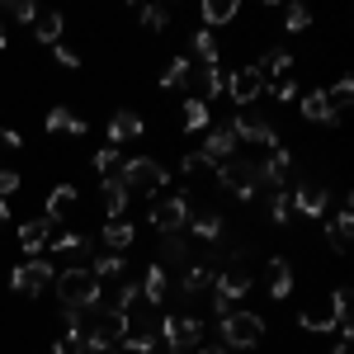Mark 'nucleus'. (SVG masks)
<instances>
[{"label":"nucleus","instance_id":"33","mask_svg":"<svg viewBox=\"0 0 354 354\" xmlns=\"http://www.w3.org/2000/svg\"><path fill=\"white\" fill-rule=\"evenodd\" d=\"M156 345H161V335H156V330H128L118 350H123V354H156Z\"/></svg>","mask_w":354,"mask_h":354},{"label":"nucleus","instance_id":"13","mask_svg":"<svg viewBox=\"0 0 354 354\" xmlns=\"http://www.w3.org/2000/svg\"><path fill=\"white\" fill-rule=\"evenodd\" d=\"M128 185H123V175L109 170V175H100V208H104V218H123V208H128Z\"/></svg>","mask_w":354,"mask_h":354},{"label":"nucleus","instance_id":"26","mask_svg":"<svg viewBox=\"0 0 354 354\" xmlns=\"http://www.w3.org/2000/svg\"><path fill=\"white\" fill-rule=\"evenodd\" d=\"M180 170H185V180H189V185H208V180H218V165L208 161L203 151H185Z\"/></svg>","mask_w":354,"mask_h":354},{"label":"nucleus","instance_id":"24","mask_svg":"<svg viewBox=\"0 0 354 354\" xmlns=\"http://www.w3.org/2000/svg\"><path fill=\"white\" fill-rule=\"evenodd\" d=\"M180 128L185 133H208L213 128V104H203V100H185V109H180Z\"/></svg>","mask_w":354,"mask_h":354},{"label":"nucleus","instance_id":"42","mask_svg":"<svg viewBox=\"0 0 354 354\" xmlns=\"http://www.w3.org/2000/svg\"><path fill=\"white\" fill-rule=\"evenodd\" d=\"M113 165H118V147H113V142H104V147L95 151V170H100V175H109Z\"/></svg>","mask_w":354,"mask_h":354},{"label":"nucleus","instance_id":"49","mask_svg":"<svg viewBox=\"0 0 354 354\" xmlns=\"http://www.w3.org/2000/svg\"><path fill=\"white\" fill-rule=\"evenodd\" d=\"M109 354H123V350H109Z\"/></svg>","mask_w":354,"mask_h":354},{"label":"nucleus","instance_id":"27","mask_svg":"<svg viewBox=\"0 0 354 354\" xmlns=\"http://www.w3.org/2000/svg\"><path fill=\"white\" fill-rule=\"evenodd\" d=\"M62 15H57V10H38V19H33V38H38V43H43V48H57V43H62Z\"/></svg>","mask_w":354,"mask_h":354},{"label":"nucleus","instance_id":"20","mask_svg":"<svg viewBox=\"0 0 354 354\" xmlns=\"http://www.w3.org/2000/svg\"><path fill=\"white\" fill-rule=\"evenodd\" d=\"M142 133H147V123H142L133 109H118V113L109 118V142H113V147H123V142H137Z\"/></svg>","mask_w":354,"mask_h":354},{"label":"nucleus","instance_id":"44","mask_svg":"<svg viewBox=\"0 0 354 354\" xmlns=\"http://www.w3.org/2000/svg\"><path fill=\"white\" fill-rule=\"evenodd\" d=\"M53 62H57V66H66V71H76V66H81V53H76V48H66V43H57Z\"/></svg>","mask_w":354,"mask_h":354},{"label":"nucleus","instance_id":"36","mask_svg":"<svg viewBox=\"0 0 354 354\" xmlns=\"http://www.w3.org/2000/svg\"><path fill=\"white\" fill-rule=\"evenodd\" d=\"M270 222L274 227H288V222H293V194L288 189L270 194Z\"/></svg>","mask_w":354,"mask_h":354},{"label":"nucleus","instance_id":"12","mask_svg":"<svg viewBox=\"0 0 354 354\" xmlns=\"http://www.w3.org/2000/svg\"><path fill=\"white\" fill-rule=\"evenodd\" d=\"M227 95L236 100V109H255V100L265 95V76L255 66H236L227 71Z\"/></svg>","mask_w":354,"mask_h":354},{"label":"nucleus","instance_id":"4","mask_svg":"<svg viewBox=\"0 0 354 354\" xmlns=\"http://www.w3.org/2000/svg\"><path fill=\"white\" fill-rule=\"evenodd\" d=\"M250 279H255L250 250H245V245H236V250H232V255L218 265V283H213V293H218V298H227V302H236V298H245V293H250Z\"/></svg>","mask_w":354,"mask_h":354},{"label":"nucleus","instance_id":"38","mask_svg":"<svg viewBox=\"0 0 354 354\" xmlns=\"http://www.w3.org/2000/svg\"><path fill=\"white\" fill-rule=\"evenodd\" d=\"M0 15L19 19V24H33V19H38V5H33V0H5V5H0Z\"/></svg>","mask_w":354,"mask_h":354},{"label":"nucleus","instance_id":"11","mask_svg":"<svg viewBox=\"0 0 354 354\" xmlns=\"http://www.w3.org/2000/svg\"><path fill=\"white\" fill-rule=\"evenodd\" d=\"M194 255H198V250H194V241L185 232H170V236H161V245H156V265H161L165 274H185Z\"/></svg>","mask_w":354,"mask_h":354},{"label":"nucleus","instance_id":"45","mask_svg":"<svg viewBox=\"0 0 354 354\" xmlns=\"http://www.w3.org/2000/svg\"><path fill=\"white\" fill-rule=\"evenodd\" d=\"M0 147H10V151H15V147H19V133H15V128H0Z\"/></svg>","mask_w":354,"mask_h":354},{"label":"nucleus","instance_id":"30","mask_svg":"<svg viewBox=\"0 0 354 354\" xmlns=\"http://www.w3.org/2000/svg\"><path fill=\"white\" fill-rule=\"evenodd\" d=\"M236 10H241L236 0H203V10H198V15H203V28H218V24H232V19H236Z\"/></svg>","mask_w":354,"mask_h":354},{"label":"nucleus","instance_id":"16","mask_svg":"<svg viewBox=\"0 0 354 354\" xmlns=\"http://www.w3.org/2000/svg\"><path fill=\"white\" fill-rule=\"evenodd\" d=\"M326 198H330L326 185L307 180V185H298V189H293V213H302V218H322V213H326Z\"/></svg>","mask_w":354,"mask_h":354},{"label":"nucleus","instance_id":"6","mask_svg":"<svg viewBox=\"0 0 354 354\" xmlns=\"http://www.w3.org/2000/svg\"><path fill=\"white\" fill-rule=\"evenodd\" d=\"M118 175H123L128 194H147V198H156V194L170 185V170H165L161 161H151V156H128Z\"/></svg>","mask_w":354,"mask_h":354},{"label":"nucleus","instance_id":"9","mask_svg":"<svg viewBox=\"0 0 354 354\" xmlns=\"http://www.w3.org/2000/svg\"><path fill=\"white\" fill-rule=\"evenodd\" d=\"M53 279H57L53 260H24V265L10 270V288L24 293V298H43V293L53 288Z\"/></svg>","mask_w":354,"mask_h":354},{"label":"nucleus","instance_id":"2","mask_svg":"<svg viewBox=\"0 0 354 354\" xmlns=\"http://www.w3.org/2000/svg\"><path fill=\"white\" fill-rule=\"evenodd\" d=\"M128 335V317L123 312H109V307H95L85 317V354H109L123 345Z\"/></svg>","mask_w":354,"mask_h":354},{"label":"nucleus","instance_id":"25","mask_svg":"<svg viewBox=\"0 0 354 354\" xmlns=\"http://www.w3.org/2000/svg\"><path fill=\"white\" fill-rule=\"evenodd\" d=\"M189 232L198 236V241H222V232H227V218L222 213H189Z\"/></svg>","mask_w":354,"mask_h":354},{"label":"nucleus","instance_id":"41","mask_svg":"<svg viewBox=\"0 0 354 354\" xmlns=\"http://www.w3.org/2000/svg\"><path fill=\"white\" fill-rule=\"evenodd\" d=\"M15 189H19V170H15V165L0 156V198H10Z\"/></svg>","mask_w":354,"mask_h":354},{"label":"nucleus","instance_id":"10","mask_svg":"<svg viewBox=\"0 0 354 354\" xmlns=\"http://www.w3.org/2000/svg\"><path fill=\"white\" fill-rule=\"evenodd\" d=\"M227 128L236 133V142H250V147H279V142H283V137L274 133L270 118H265V113H255V109H236Z\"/></svg>","mask_w":354,"mask_h":354},{"label":"nucleus","instance_id":"17","mask_svg":"<svg viewBox=\"0 0 354 354\" xmlns=\"http://www.w3.org/2000/svg\"><path fill=\"white\" fill-rule=\"evenodd\" d=\"M255 71L265 76V85H279L293 76V57H288V48H270V53L255 62Z\"/></svg>","mask_w":354,"mask_h":354},{"label":"nucleus","instance_id":"22","mask_svg":"<svg viewBox=\"0 0 354 354\" xmlns=\"http://www.w3.org/2000/svg\"><path fill=\"white\" fill-rule=\"evenodd\" d=\"M100 241L109 245V250H118V255H123V250L137 241V227H133L128 218H109L104 227H100Z\"/></svg>","mask_w":354,"mask_h":354},{"label":"nucleus","instance_id":"1","mask_svg":"<svg viewBox=\"0 0 354 354\" xmlns=\"http://www.w3.org/2000/svg\"><path fill=\"white\" fill-rule=\"evenodd\" d=\"M53 293L66 312H95L100 307V279H95L90 265H66L53 279Z\"/></svg>","mask_w":354,"mask_h":354},{"label":"nucleus","instance_id":"14","mask_svg":"<svg viewBox=\"0 0 354 354\" xmlns=\"http://www.w3.org/2000/svg\"><path fill=\"white\" fill-rule=\"evenodd\" d=\"M137 288H142V302H147V307L161 312L165 302H170V274H165L161 265H147V274L137 279Z\"/></svg>","mask_w":354,"mask_h":354},{"label":"nucleus","instance_id":"46","mask_svg":"<svg viewBox=\"0 0 354 354\" xmlns=\"http://www.w3.org/2000/svg\"><path fill=\"white\" fill-rule=\"evenodd\" d=\"M194 354H227V350H222L218 340H203V345H198V350H194Z\"/></svg>","mask_w":354,"mask_h":354},{"label":"nucleus","instance_id":"39","mask_svg":"<svg viewBox=\"0 0 354 354\" xmlns=\"http://www.w3.org/2000/svg\"><path fill=\"white\" fill-rule=\"evenodd\" d=\"M137 19H142L147 28H156V33H161V28L170 24V10H165V5H142V10H137Z\"/></svg>","mask_w":354,"mask_h":354},{"label":"nucleus","instance_id":"35","mask_svg":"<svg viewBox=\"0 0 354 354\" xmlns=\"http://www.w3.org/2000/svg\"><path fill=\"white\" fill-rule=\"evenodd\" d=\"M71 203H76V185H57L53 194H48V213H43V218H62V213H66V208H71Z\"/></svg>","mask_w":354,"mask_h":354},{"label":"nucleus","instance_id":"43","mask_svg":"<svg viewBox=\"0 0 354 354\" xmlns=\"http://www.w3.org/2000/svg\"><path fill=\"white\" fill-rule=\"evenodd\" d=\"M265 95H274L279 104H288V100H298V81L288 76V81H279V85H265Z\"/></svg>","mask_w":354,"mask_h":354},{"label":"nucleus","instance_id":"21","mask_svg":"<svg viewBox=\"0 0 354 354\" xmlns=\"http://www.w3.org/2000/svg\"><path fill=\"white\" fill-rule=\"evenodd\" d=\"M350 227H354L350 198H340V213H335V222H326V245L335 250V255H345V250H350Z\"/></svg>","mask_w":354,"mask_h":354},{"label":"nucleus","instance_id":"3","mask_svg":"<svg viewBox=\"0 0 354 354\" xmlns=\"http://www.w3.org/2000/svg\"><path fill=\"white\" fill-rule=\"evenodd\" d=\"M298 322H302V330H307V335H330L340 322H350V288H335L330 298L307 302Z\"/></svg>","mask_w":354,"mask_h":354},{"label":"nucleus","instance_id":"37","mask_svg":"<svg viewBox=\"0 0 354 354\" xmlns=\"http://www.w3.org/2000/svg\"><path fill=\"white\" fill-rule=\"evenodd\" d=\"M350 100H354V81H350V76H340V81L326 90V104L340 113V109H350Z\"/></svg>","mask_w":354,"mask_h":354},{"label":"nucleus","instance_id":"28","mask_svg":"<svg viewBox=\"0 0 354 354\" xmlns=\"http://www.w3.org/2000/svg\"><path fill=\"white\" fill-rule=\"evenodd\" d=\"M298 109H302V118H307V123H335V118H340V113L326 104V90H312V95H302Z\"/></svg>","mask_w":354,"mask_h":354},{"label":"nucleus","instance_id":"40","mask_svg":"<svg viewBox=\"0 0 354 354\" xmlns=\"http://www.w3.org/2000/svg\"><path fill=\"white\" fill-rule=\"evenodd\" d=\"M307 24H312V10H307V5H288V10H283V28H288V33H302Z\"/></svg>","mask_w":354,"mask_h":354},{"label":"nucleus","instance_id":"18","mask_svg":"<svg viewBox=\"0 0 354 354\" xmlns=\"http://www.w3.org/2000/svg\"><path fill=\"white\" fill-rule=\"evenodd\" d=\"M53 232H57V222H53V218H28L24 227H19V245H24L28 255H38V250H48Z\"/></svg>","mask_w":354,"mask_h":354},{"label":"nucleus","instance_id":"23","mask_svg":"<svg viewBox=\"0 0 354 354\" xmlns=\"http://www.w3.org/2000/svg\"><path fill=\"white\" fill-rule=\"evenodd\" d=\"M222 90H227V71H222V62H213V66H198V90H194V100L213 104Z\"/></svg>","mask_w":354,"mask_h":354},{"label":"nucleus","instance_id":"47","mask_svg":"<svg viewBox=\"0 0 354 354\" xmlns=\"http://www.w3.org/2000/svg\"><path fill=\"white\" fill-rule=\"evenodd\" d=\"M0 222H10V203L5 198H0Z\"/></svg>","mask_w":354,"mask_h":354},{"label":"nucleus","instance_id":"34","mask_svg":"<svg viewBox=\"0 0 354 354\" xmlns=\"http://www.w3.org/2000/svg\"><path fill=\"white\" fill-rule=\"evenodd\" d=\"M189 76H194V62L189 57H175L161 76V90H180V85H189Z\"/></svg>","mask_w":354,"mask_h":354},{"label":"nucleus","instance_id":"31","mask_svg":"<svg viewBox=\"0 0 354 354\" xmlns=\"http://www.w3.org/2000/svg\"><path fill=\"white\" fill-rule=\"evenodd\" d=\"M90 270H95V279H100V283H109V279H123V274H128V260H123L118 250H109V255L90 260Z\"/></svg>","mask_w":354,"mask_h":354},{"label":"nucleus","instance_id":"7","mask_svg":"<svg viewBox=\"0 0 354 354\" xmlns=\"http://www.w3.org/2000/svg\"><path fill=\"white\" fill-rule=\"evenodd\" d=\"M218 185L232 194V198L250 203V198L260 194V170H255V161H250V156H232V161L218 165Z\"/></svg>","mask_w":354,"mask_h":354},{"label":"nucleus","instance_id":"15","mask_svg":"<svg viewBox=\"0 0 354 354\" xmlns=\"http://www.w3.org/2000/svg\"><path fill=\"white\" fill-rule=\"evenodd\" d=\"M236 147H241L236 133L222 123V128H208V137H203V147H198V151H203L213 165H222V161H232V156H236Z\"/></svg>","mask_w":354,"mask_h":354},{"label":"nucleus","instance_id":"5","mask_svg":"<svg viewBox=\"0 0 354 354\" xmlns=\"http://www.w3.org/2000/svg\"><path fill=\"white\" fill-rule=\"evenodd\" d=\"M260 340H265V317H255V312H227L218 322L222 350H255Z\"/></svg>","mask_w":354,"mask_h":354},{"label":"nucleus","instance_id":"32","mask_svg":"<svg viewBox=\"0 0 354 354\" xmlns=\"http://www.w3.org/2000/svg\"><path fill=\"white\" fill-rule=\"evenodd\" d=\"M189 48H194V57H198L203 66H213V62H218V38H213V28H194V33H189Z\"/></svg>","mask_w":354,"mask_h":354},{"label":"nucleus","instance_id":"8","mask_svg":"<svg viewBox=\"0 0 354 354\" xmlns=\"http://www.w3.org/2000/svg\"><path fill=\"white\" fill-rule=\"evenodd\" d=\"M189 198L185 194H156L151 198V227L161 232V236H170V232H185L189 227Z\"/></svg>","mask_w":354,"mask_h":354},{"label":"nucleus","instance_id":"19","mask_svg":"<svg viewBox=\"0 0 354 354\" xmlns=\"http://www.w3.org/2000/svg\"><path fill=\"white\" fill-rule=\"evenodd\" d=\"M265 288H270V298H288L293 293V265L283 255L265 260Z\"/></svg>","mask_w":354,"mask_h":354},{"label":"nucleus","instance_id":"29","mask_svg":"<svg viewBox=\"0 0 354 354\" xmlns=\"http://www.w3.org/2000/svg\"><path fill=\"white\" fill-rule=\"evenodd\" d=\"M43 128H48V133H76V137L90 133V123H85L81 113H71V109H53L48 118H43Z\"/></svg>","mask_w":354,"mask_h":354},{"label":"nucleus","instance_id":"48","mask_svg":"<svg viewBox=\"0 0 354 354\" xmlns=\"http://www.w3.org/2000/svg\"><path fill=\"white\" fill-rule=\"evenodd\" d=\"M5 43H10V38H5V19H0V48H5Z\"/></svg>","mask_w":354,"mask_h":354}]
</instances>
